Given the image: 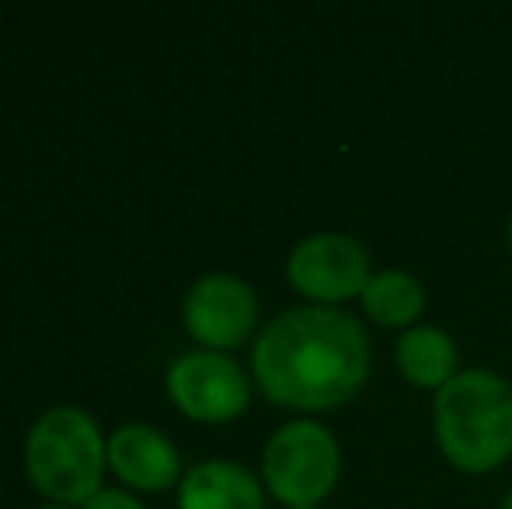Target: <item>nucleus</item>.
Instances as JSON below:
<instances>
[{
  "instance_id": "nucleus-1",
  "label": "nucleus",
  "mask_w": 512,
  "mask_h": 509,
  "mask_svg": "<svg viewBox=\"0 0 512 509\" xmlns=\"http://www.w3.org/2000/svg\"><path fill=\"white\" fill-rule=\"evenodd\" d=\"M373 349L363 321L342 307L304 304L276 314L251 346L258 391L290 412H331L370 381Z\"/></svg>"
},
{
  "instance_id": "nucleus-2",
  "label": "nucleus",
  "mask_w": 512,
  "mask_h": 509,
  "mask_svg": "<svg viewBox=\"0 0 512 509\" xmlns=\"http://www.w3.org/2000/svg\"><path fill=\"white\" fill-rule=\"evenodd\" d=\"M436 447L460 475H492L512 457V384L495 370H460L432 394Z\"/></svg>"
},
{
  "instance_id": "nucleus-3",
  "label": "nucleus",
  "mask_w": 512,
  "mask_h": 509,
  "mask_svg": "<svg viewBox=\"0 0 512 509\" xmlns=\"http://www.w3.org/2000/svg\"><path fill=\"white\" fill-rule=\"evenodd\" d=\"M108 440L84 408L56 405L32 422L25 440V471L39 496L56 506H84L102 485Z\"/></svg>"
},
{
  "instance_id": "nucleus-4",
  "label": "nucleus",
  "mask_w": 512,
  "mask_h": 509,
  "mask_svg": "<svg viewBox=\"0 0 512 509\" xmlns=\"http://www.w3.org/2000/svg\"><path fill=\"white\" fill-rule=\"evenodd\" d=\"M342 478V447L314 419H293L269 436L262 454V485L286 509L321 506Z\"/></svg>"
},
{
  "instance_id": "nucleus-5",
  "label": "nucleus",
  "mask_w": 512,
  "mask_h": 509,
  "mask_svg": "<svg viewBox=\"0 0 512 509\" xmlns=\"http://www.w3.org/2000/svg\"><path fill=\"white\" fill-rule=\"evenodd\" d=\"M168 398L185 419L203 422V426H223L251 405V381L244 367L227 353L196 349L182 353L168 367L164 377Z\"/></svg>"
},
{
  "instance_id": "nucleus-6",
  "label": "nucleus",
  "mask_w": 512,
  "mask_h": 509,
  "mask_svg": "<svg viewBox=\"0 0 512 509\" xmlns=\"http://www.w3.org/2000/svg\"><path fill=\"white\" fill-rule=\"evenodd\" d=\"M370 276V248L349 234H310V238L297 241L286 258V279L307 304L338 307L345 300H359Z\"/></svg>"
},
{
  "instance_id": "nucleus-7",
  "label": "nucleus",
  "mask_w": 512,
  "mask_h": 509,
  "mask_svg": "<svg viewBox=\"0 0 512 509\" xmlns=\"http://www.w3.org/2000/svg\"><path fill=\"white\" fill-rule=\"evenodd\" d=\"M258 293L248 279L234 272H206L189 286L182 304V318L199 349L230 353L244 346L258 328Z\"/></svg>"
},
{
  "instance_id": "nucleus-8",
  "label": "nucleus",
  "mask_w": 512,
  "mask_h": 509,
  "mask_svg": "<svg viewBox=\"0 0 512 509\" xmlns=\"http://www.w3.org/2000/svg\"><path fill=\"white\" fill-rule=\"evenodd\" d=\"M108 468L133 492H164L185 475L175 443L143 422L119 426L108 436Z\"/></svg>"
},
{
  "instance_id": "nucleus-9",
  "label": "nucleus",
  "mask_w": 512,
  "mask_h": 509,
  "mask_svg": "<svg viewBox=\"0 0 512 509\" xmlns=\"http://www.w3.org/2000/svg\"><path fill=\"white\" fill-rule=\"evenodd\" d=\"M178 509H265V485L237 461H203L178 482Z\"/></svg>"
},
{
  "instance_id": "nucleus-10",
  "label": "nucleus",
  "mask_w": 512,
  "mask_h": 509,
  "mask_svg": "<svg viewBox=\"0 0 512 509\" xmlns=\"http://www.w3.org/2000/svg\"><path fill=\"white\" fill-rule=\"evenodd\" d=\"M394 363H398V374L405 377V384L436 394L439 387L460 374V349L446 328L415 325L398 335Z\"/></svg>"
},
{
  "instance_id": "nucleus-11",
  "label": "nucleus",
  "mask_w": 512,
  "mask_h": 509,
  "mask_svg": "<svg viewBox=\"0 0 512 509\" xmlns=\"http://www.w3.org/2000/svg\"><path fill=\"white\" fill-rule=\"evenodd\" d=\"M359 307L373 325L408 332V328L418 325L425 311V290L405 269H380L373 272L366 290L359 293Z\"/></svg>"
},
{
  "instance_id": "nucleus-12",
  "label": "nucleus",
  "mask_w": 512,
  "mask_h": 509,
  "mask_svg": "<svg viewBox=\"0 0 512 509\" xmlns=\"http://www.w3.org/2000/svg\"><path fill=\"white\" fill-rule=\"evenodd\" d=\"M81 509H143V503L126 489H98Z\"/></svg>"
},
{
  "instance_id": "nucleus-13",
  "label": "nucleus",
  "mask_w": 512,
  "mask_h": 509,
  "mask_svg": "<svg viewBox=\"0 0 512 509\" xmlns=\"http://www.w3.org/2000/svg\"><path fill=\"white\" fill-rule=\"evenodd\" d=\"M499 509H512V489L506 492V496H502V506Z\"/></svg>"
},
{
  "instance_id": "nucleus-14",
  "label": "nucleus",
  "mask_w": 512,
  "mask_h": 509,
  "mask_svg": "<svg viewBox=\"0 0 512 509\" xmlns=\"http://www.w3.org/2000/svg\"><path fill=\"white\" fill-rule=\"evenodd\" d=\"M35 509H70V506H56V503H46V506H35Z\"/></svg>"
},
{
  "instance_id": "nucleus-15",
  "label": "nucleus",
  "mask_w": 512,
  "mask_h": 509,
  "mask_svg": "<svg viewBox=\"0 0 512 509\" xmlns=\"http://www.w3.org/2000/svg\"><path fill=\"white\" fill-rule=\"evenodd\" d=\"M509 252H512V217H509Z\"/></svg>"
},
{
  "instance_id": "nucleus-16",
  "label": "nucleus",
  "mask_w": 512,
  "mask_h": 509,
  "mask_svg": "<svg viewBox=\"0 0 512 509\" xmlns=\"http://www.w3.org/2000/svg\"><path fill=\"white\" fill-rule=\"evenodd\" d=\"M307 509H321V506H307Z\"/></svg>"
}]
</instances>
